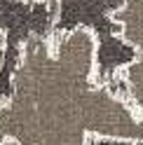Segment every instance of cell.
I'll use <instances>...</instances> for the list:
<instances>
[{"label": "cell", "instance_id": "cell-1", "mask_svg": "<svg viewBox=\"0 0 143 145\" xmlns=\"http://www.w3.org/2000/svg\"><path fill=\"white\" fill-rule=\"evenodd\" d=\"M99 40L77 26L21 44L12 94L0 101V138L10 145H92L138 140L143 115L96 77Z\"/></svg>", "mask_w": 143, "mask_h": 145}, {"label": "cell", "instance_id": "cell-2", "mask_svg": "<svg viewBox=\"0 0 143 145\" xmlns=\"http://www.w3.org/2000/svg\"><path fill=\"white\" fill-rule=\"evenodd\" d=\"M113 19L120 26V38L136 52V61H131L122 72L124 84L143 87V0H127Z\"/></svg>", "mask_w": 143, "mask_h": 145}, {"label": "cell", "instance_id": "cell-3", "mask_svg": "<svg viewBox=\"0 0 143 145\" xmlns=\"http://www.w3.org/2000/svg\"><path fill=\"white\" fill-rule=\"evenodd\" d=\"M131 101L136 105V110L143 115V91L141 94H131ZM138 143H143V122H141V131H138Z\"/></svg>", "mask_w": 143, "mask_h": 145}, {"label": "cell", "instance_id": "cell-4", "mask_svg": "<svg viewBox=\"0 0 143 145\" xmlns=\"http://www.w3.org/2000/svg\"><path fill=\"white\" fill-rule=\"evenodd\" d=\"M19 3H28V5H47V7H52V12H54L56 5H59V0H19Z\"/></svg>", "mask_w": 143, "mask_h": 145}, {"label": "cell", "instance_id": "cell-5", "mask_svg": "<svg viewBox=\"0 0 143 145\" xmlns=\"http://www.w3.org/2000/svg\"><path fill=\"white\" fill-rule=\"evenodd\" d=\"M5 47H7V38H5L3 28H0V68H3V59H5Z\"/></svg>", "mask_w": 143, "mask_h": 145}, {"label": "cell", "instance_id": "cell-6", "mask_svg": "<svg viewBox=\"0 0 143 145\" xmlns=\"http://www.w3.org/2000/svg\"><path fill=\"white\" fill-rule=\"evenodd\" d=\"M0 145H10V143H5V140H3V138H0Z\"/></svg>", "mask_w": 143, "mask_h": 145}]
</instances>
